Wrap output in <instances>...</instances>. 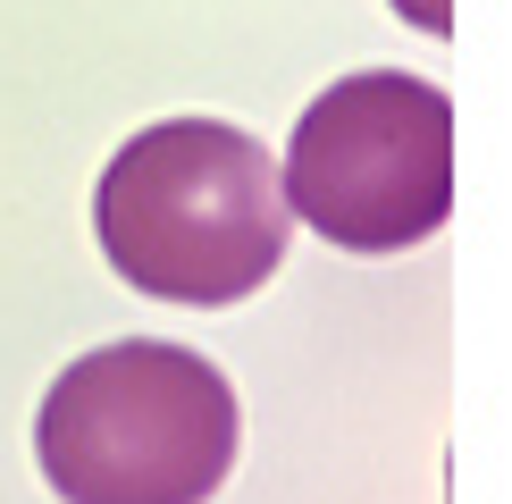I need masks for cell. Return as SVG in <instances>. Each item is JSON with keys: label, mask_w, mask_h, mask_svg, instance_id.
<instances>
[{"label": "cell", "mask_w": 512, "mask_h": 504, "mask_svg": "<svg viewBox=\"0 0 512 504\" xmlns=\"http://www.w3.org/2000/svg\"><path fill=\"white\" fill-rule=\"evenodd\" d=\"M286 177L269 143L219 118H160L118 143L93 185V236L110 269L152 303L219 311L286 261Z\"/></svg>", "instance_id": "1"}, {"label": "cell", "mask_w": 512, "mask_h": 504, "mask_svg": "<svg viewBox=\"0 0 512 504\" xmlns=\"http://www.w3.org/2000/svg\"><path fill=\"white\" fill-rule=\"evenodd\" d=\"M34 454L59 504H210L236 471V387L194 345L126 336L51 378Z\"/></svg>", "instance_id": "2"}, {"label": "cell", "mask_w": 512, "mask_h": 504, "mask_svg": "<svg viewBox=\"0 0 512 504\" xmlns=\"http://www.w3.org/2000/svg\"><path fill=\"white\" fill-rule=\"evenodd\" d=\"M286 210L345 252H412L454 210V101L403 68H361L294 118Z\"/></svg>", "instance_id": "3"}, {"label": "cell", "mask_w": 512, "mask_h": 504, "mask_svg": "<svg viewBox=\"0 0 512 504\" xmlns=\"http://www.w3.org/2000/svg\"><path fill=\"white\" fill-rule=\"evenodd\" d=\"M395 9L412 17V26H429V34H445V26H454V9H445V0H395Z\"/></svg>", "instance_id": "4"}]
</instances>
